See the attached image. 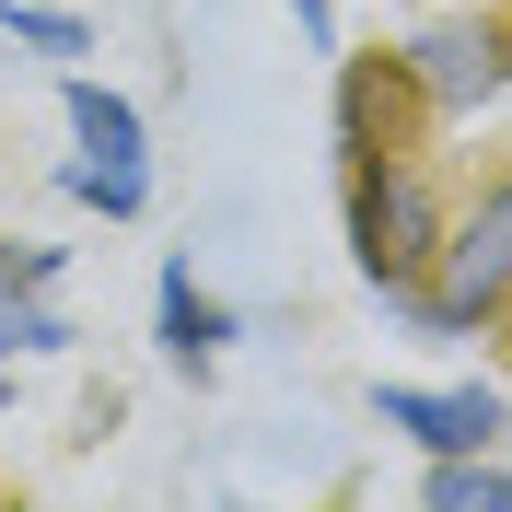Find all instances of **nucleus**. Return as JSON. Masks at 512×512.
Wrapping results in <instances>:
<instances>
[{
  "label": "nucleus",
  "instance_id": "1a4fd4ad",
  "mask_svg": "<svg viewBox=\"0 0 512 512\" xmlns=\"http://www.w3.org/2000/svg\"><path fill=\"white\" fill-rule=\"evenodd\" d=\"M82 326L59 315V291H0V361H70Z\"/></svg>",
  "mask_w": 512,
  "mask_h": 512
},
{
  "label": "nucleus",
  "instance_id": "4468645a",
  "mask_svg": "<svg viewBox=\"0 0 512 512\" xmlns=\"http://www.w3.org/2000/svg\"><path fill=\"white\" fill-rule=\"evenodd\" d=\"M0 443H12V361H0Z\"/></svg>",
  "mask_w": 512,
  "mask_h": 512
},
{
  "label": "nucleus",
  "instance_id": "ddd939ff",
  "mask_svg": "<svg viewBox=\"0 0 512 512\" xmlns=\"http://www.w3.org/2000/svg\"><path fill=\"white\" fill-rule=\"evenodd\" d=\"M291 24L315 35V47H338V0H291Z\"/></svg>",
  "mask_w": 512,
  "mask_h": 512
},
{
  "label": "nucleus",
  "instance_id": "423d86ee",
  "mask_svg": "<svg viewBox=\"0 0 512 512\" xmlns=\"http://www.w3.org/2000/svg\"><path fill=\"white\" fill-rule=\"evenodd\" d=\"M245 338V315H233L222 291H198V268L187 256H163V280H152V350L175 361L187 384H210V361Z\"/></svg>",
  "mask_w": 512,
  "mask_h": 512
},
{
  "label": "nucleus",
  "instance_id": "f8f14e48",
  "mask_svg": "<svg viewBox=\"0 0 512 512\" xmlns=\"http://www.w3.org/2000/svg\"><path fill=\"white\" fill-rule=\"evenodd\" d=\"M59 280H70V245H47V233L0 245V291H59Z\"/></svg>",
  "mask_w": 512,
  "mask_h": 512
},
{
  "label": "nucleus",
  "instance_id": "9b49d317",
  "mask_svg": "<svg viewBox=\"0 0 512 512\" xmlns=\"http://www.w3.org/2000/svg\"><path fill=\"white\" fill-rule=\"evenodd\" d=\"M59 187L82 198V210H105V222H140V210H152V163H94V152H70Z\"/></svg>",
  "mask_w": 512,
  "mask_h": 512
},
{
  "label": "nucleus",
  "instance_id": "39448f33",
  "mask_svg": "<svg viewBox=\"0 0 512 512\" xmlns=\"http://www.w3.org/2000/svg\"><path fill=\"white\" fill-rule=\"evenodd\" d=\"M373 419L396 443H419V454H501L512 443V396L489 373H466V384H373Z\"/></svg>",
  "mask_w": 512,
  "mask_h": 512
},
{
  "label": "nucleus",
  "instance_id": "6e6552de",
  "mask_svg": "<svg viewBox=\"0 0 512 512\" xmlns=\"http://www.w3.org/2000/svg\"><path fill=\"white\" fill-rule=\"evenodd\" d=\"M419 501L431 512H512V466L501 454H431L419 466Z\"/></svg>",
  "mask_w": 512,
  "mask_h": 512
},
{
  "label": "nucleus",
  "instance_id": "20e7f679",
  "mask_svg": "<svg viewBox=\"0 0 512 512\" xmlns=\"http://www.w3.org/2000/svg\"><path fill=\"white\" fill-rule=\"evenodd\" d=\"M326 59H338V105H326V140H338V163L419 152V140H431V105H419V82L396 70V47H326Z\"/></svg>",
  "mask_w": 512,
  "mask_h": 512
},
{
  "label": "nucleus",
  "instance_id": "7ed1b4c3",
  "mask_svg": "<svg viewBox=\"0 0 512 512\" xmlns=\"http://www.w3.org/2000/svg\"><path fill=\"white\" fill-rule=\"evenodd\" d=\"M396 70L419 82L431 128L501 105L512 94V0H419V24L396 35Z\"/></svg>",
  "mask_w": 512,
  "mask_h": 512
},
{
  "label": "nucleus",
  "instance_id": "9d476101",
  "mask_svg": "<svg viewBox=\"0 0 512 512\" xmlns=\"http://www.w3.org/2000/svg\"><path fill=\"white\" fill-rule=\"evenodd\" d=\"M0 35H12V47H35V59H59V70L94 59V24H82V12H59V0H0Z\"/></svg>",
  "mask_w": 512,
  "mask_h": 512
},
{
  "label": "nucleus",
  "instance_id": "0eeeda50",
  "mask_svg": "<svg viewBox=\"0 0 512 512\" xmlns=\"http://www.w3.org/2000/svg\"><path fill=\"white\" fill-rule=\"evenodd\" d=\"M59 117H70V140L94 163H152V117H140L117 82H94V70H59Z\"/></svg>",
  "mask_w": 512,
  "mask_h": 512
},
{
  "label": "nucleus",
  "instance_id": "f03ea898",
  "mask_svg": "<svg viewBox=\"0 0 512 512\" xmlns=\"http://www.w3.org/2000/svg\"><path fill=\"white\" fill-rule=\"evenodd\" d=\"M443 175L431 152H373V163H338V222H350V268L396 303V291L431 280V245H443Z\"/></svg>",
  "mask_w": 512,
  "mask_h": 512
},
{
  "label": "nucleus",
  "instance_id": "f257e3e1",
  "mask_svg": "<svg viewBox=\"0 0 512 512\" xmlns=\"http://www.w3.org/2000/svg\"><path fill=\"white\" fill-rule=\"evenodd\" d=\"M396 315H408L419 338H443V350L501 338V326H512V175H478V198H466V210H443L431 280L396 291Z\"/></svg>",
  "mask_w": 512,
  "mask_h": 512
}]
</instances>
